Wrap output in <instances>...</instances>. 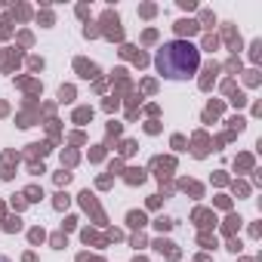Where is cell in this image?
<instances>
[{"mask_svg": "<svg viewBox=\"0 0 262 262\" xmlns=\"http://www.w3.org/2000/svg\"><path fill=\"white\" fill-rule=\"evenodd\" d=\"M0 262H10V259H7V256H0Z\"/></svg>", "mask_w": 262, "mask_h": 262, "instance_id": "obj_2", "label": "cell"}, {"mask_svg": "<svg viewBox=\"0 0 262 262\" xmlns=\"http://www.w3.org/2000/svg\"><path fill=\"white\" fill-rule=\"evenodd\" d=\"M155 65L161 74L173 77V80H182V77H191L201 65V50L188 40H170L158 50L155 56Z\"/></svg>", "mask_w": 262, "mask_h": 262, "instance_id": "obj_1", "label": "cell"}]
</instances>
